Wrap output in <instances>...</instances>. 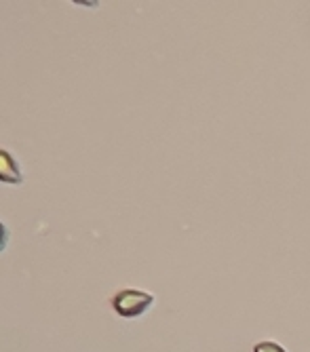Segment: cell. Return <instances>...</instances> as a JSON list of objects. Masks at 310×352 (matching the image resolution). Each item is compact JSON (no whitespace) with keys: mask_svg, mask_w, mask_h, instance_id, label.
I'll return each mask as SVG.
<instances>
[{"mask_svg":"<svg viewBox=\"0 0 310 352\" xmlns=\"http://www.w3.org/2000/svg\"><path fill=\"white\" fill-rule=\"evenodd\" d=\"M154 302V296L148 292H140V289H120L116 292V296L112 298V308L120 314V316H140L144 314Z\"/></svg>","mask_w":310,"mask_h":352,"instance_id":"6da1fadb","label":"cell"},{"mask_svg":"<svg viewBox=\"0 0 310 352\" xmlns=\"http://www.w3.org/2000/svg\"><path fill=\"white\" fill-rule=\"evenodd\" d=\"M0 177H3V182H7V184H19L21 182L19 167L15 163V158L7 150H0Z\"/></svg>","mask_w":310,"mask_h":352,"instance_id":"7a4b0ae2","label":"cell"},{"mask_svg":"<svg viewBox=\"0 0 310 352\" xmlns=\"http://www.w3.org/2000/svg\"><path fill=\"white\" fill-rule=\"evenodd\" d=\"M254 352H287V350L276 342H258L254 346Z\"/></svg>","mask_w":310,"mask_h":352,"instance_id":"3957f363","label":"cell"}]
</instances>
